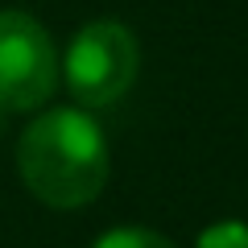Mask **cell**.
Segmentation results:
<instances>
[{
  "label": "cell",
  "instance_id": "cell-2",
  "mask_svg": "<svg viewBox=\"0 0 248 248\" xmlns=\"http://www.w3.org/2000/svg\"><path fill=\"white\" fill-rule=\"evenodd\" d=\"M137 66L141 50L133 29L120 21H91L75 33L58 75L79 108H112L128 95Z\"/></svg>",
  "mask_w": 248,
  "mask_h": 248
},
{
  "label": "cell",
  "instance_id": "cell-1",
  "mask_svg": "<svg viewBox=\"0 0 248 248\" xmlns=\"http://www.w3.org/2000/svg\"><path fill=\"white\" fill-rule=\"evenodd\" d=\"M21 182L54 211L87 207L108 182V141L83 108H50L17 141Z\"/></svg>",
  "mask_w": 248,
  "mask_h": 248
},
{
  "label": "cell",
  "instance_id": "cell-5",
  "mask_svg": "<svg viewBox=\"0 0 248 248\" xmlns=\"http://www.w3.org/2000/svg\"><path fill=\"white\" fill-rule=\"evenodd\" d=\"M195 248H248V223L240 219H219L199 236Z\"/></svg>",
  "mask_w": 248,
  "mask_h": 248
},
{
  "label": "cell",
  "instance_id": "cell-3",
  "mask_svg": "<svg viewBox=\"0 0 248 248\" xmlns=\"http://www.w3.org/2000/svg\"><path fill=\"white\" fill-rule=\"evenodd\" d=\"M58 87L50 29L25 9L0 13V112H37Z\"/></svg>",
  "mask_w": 248,
  "mask_h": 248
},
{
  "label": "cell",
  "instance_id": "cell-4",
  "mask_svg": "<svg viewBox=\"0 0 248 248\" xmlns=\"http://www.w3.org/2000/svg\"><path fill=\"white\" fill-rule=\"evenodd\" d=\"M91 248H178V244H170L161 232H149V228H112Z\"/></svg>",
  "mask_w": 248,
  "mask_h": 248
}]
</instances>
